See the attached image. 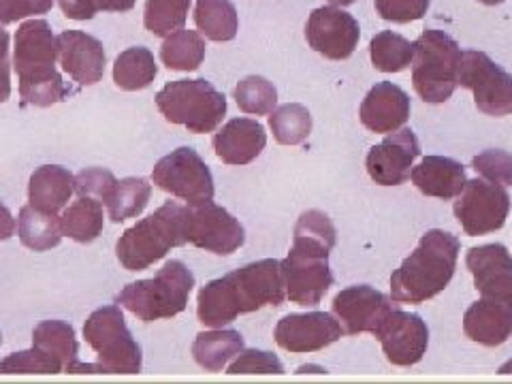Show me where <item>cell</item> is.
Listing matches in <instances>:
<instances>
[{
  "instance_id": "6da1fadb",
  "label": "cell",
  "mask_w": 512,
  "mask_h": 384,
  "mask_svg": "<svg viewBox=\"0 0 512 384\" xmlns=\"http://www.w3.org/2000/svg\"><path fill=\"white\" fill-rule=\"evenodd\" d=\"M286 299L282 265L276 259L256 261L205 284L199 291L197 314L210 329H222L239 314L265 306L278 308Z\"/></svg>"
},
{
  "instance_id": "7a4b0ae2",
  "label": "cell",
  "mask_w": 512,
  "mask_h": 384,
  "mask_svg": "<svg viewBox=\"0 0 512 384\" xmlns=\"http://www.w3.org/2000/svg\"><path fill=\"white\" fill-rule=\"evenodd\" d=\"M335 242L338 233L325 212L308 210L301 214L295 224L293 248L280 263L288 301L316 306L327 295L333 286L329 256Z\"/></svg>"
},
{
  "instance_id": "3957f363",
  "label": "cell",
  "mask_w": 512,
  "mask_h": 384,
  "mask_svg": "<svg viewBox=\"0 0 512 384\" xmlns=\"http://www.w3.org/2000/svg\"><path fill=\"white\" fill-rule=\"evenodd\" d=\"M459 250L457 235L442 229L427 231L414 252L393 271L391 299L419 306L440 295L455 276Z\"/></svg>"
},
{
  "instance_id": "277c9868",
  "label": "cell",
  "mask_w": 512,
  "mask_h": 384,
  "mask_svg": "<svg viewBox=\"0 0 512 384\" xmlns=\"http://www.w3.org/2000/svg\"><path fill=\"white\" fill-rule=\"evenodd\" d=\"M58 41L45 20L24 22L15 32L13 69L20 77V94L26 105L50 107L67 99V90L56 69Z\"/></svg>"
},
{
  "instance_id": "5b68a950",
  "label": "cell",
  "mask_w": 512,
  "mask_h": 384,
  "mask_svg": "<svg viewBox=\"0 0 512 384\" xmlns=\"http://www.w3.org/2000/svg\"><path fill=\"white\" fill-rule=\"evenodd\" d=\"M188 207L167 201L163 207L139 220L135 227L124 231L118 239V261L128 271H143L165 259L171 248H180L186 242Z\"/></svg>"
},
{
  "instance_id": "8992f818",
  "label": "cell",
  "mask_w": 512,
  "mask_h": 384,
  "mask_svg": "<svg viewBox=\"0 0 512 384\" xmlns=\"http://www.w3.org/2000/svg\"><path fill=\"white\" fill-rule=\"evenodd\" d=\"M195 286V276L182 261H169L150 280L126 284L116 303L133 312L143 323L173 318L186 310L188 297Z\"/></svg>"
},
{
  "instance_id": "52a82bcc",
  "label": "cell",
  "mask_w": 512,
  "mask_h": 384,
  "mask_svg": "<svg viewBox=\"0 0 512 384\" xmlns=\"http://www.w3.org/2000/svg\"><path fill=\"white\" fill-rule=\"evenodd\" d=\"M412 86L425 103H444L459 86V43L442 30L425 28L412 43Z\"/></svg>"
},
{
  "instance_id": "ba28073f",
  "label": "cell",
  "mask_w": 512,
  "mask_h": 384,
  "mask_svg": "<svg viewBox=\"0 0 512 384\" xmlns=\"http://www.w3.org/2000/svg\"><path fill=\"white\" fill-rule=\"evenodd\" d=\"M156 107L167 122L190 133H212L227 116V99L205 79H180L156 94Z\"/></svg>"
},
{
  "instance_id": "9c48e42d",
  "label": "cell",
  "mask_w": 512,
  "mask_h": 384,
  "mask_svg": "<svg viewBox=\"0 0 512 384\" xmlns=\"http://www.w3.org/2000/svg\"><path fill=\"white\" fill-rule=\"evenodd\" d=\"M84 338L99 355L96 372L99 374H139L143 365L141 346L133 340L126 327L124 314L118 306L94 310L86 325Z\"/></svg>"
},
{
  "instance_id": "30bf717a",
  "label": "cell",
  "mask_w": 512,
  "mask_h": 384,
  "mask_svg": "<svg viewBox=\"0 0 512 384\" xmlns=\"http://www.w3.org/2000/svg\"><path fill=\"white\" fill-rule=\"evenodd\" d=\"M152 182L188 205L210 203L216 195L210 167L192 148H178L160 158L152 171Z\"/></svg>"
},
{
  "instance_id": "8fae6325",
  "label": "cell",
  "mask_w": 512,
  "mask_h": 384,
  "mask_svg": "<svg viewBox=\"0 0 512 384\" xmlns=\"http://www.w3.org/2000/svg\"><path fill=\"white\" fill-rule=\"evenodd\" d=\"M459 86L472 90L478 111L493 118L512 114V75L483 52H461Z\"/></svg>"
},
{
  "instance_id": "7c38bea8",
  "label": "cell",
  "mask_w": 512,
  "mask_h": 384,
  "mask_svg": "<svg viewBox=\"0 0 512 384\" xmlns=\"http://www.w3.org/2000/svg\"><path fill=\"white\" fill-rule=\"evenodd\" d=\"M510 212V195L506 186L489 180H470L455 203V216L463 231L472 237L500 231Z\"/></svg>"
},
{
  "instance_id": "4fadbf2b",
  "label": "cell",
  "mask_w": 512,
  "mask_h": 384,
  "mask_svg": "<svg viewBox=\"0 0 512 384\" xmlns=\"http://www.w3.org/2000/svg\"><path fill=\"white\" fill-rule=\"evenodd\" d=\"M186 242L218 256L237 252L246 242V231L233 214L216 203L186 205Z\"/></svg>"
},
{
  "instance_id": "5bb4252c",
  "label": "cell",
  "mask_w": 512,
  "mask_h": 384,
  "mask_svg": "<svg viewBox=\"0 0 512 384\" xmlns=\"http://www.w3.org/2000/svg\"><path fill=\"white\" fill-rule=\"evenodd\" d=\"M306 39L314 52L329 60H346L355 54L361 28L350 13L338 7L314 9L306 24Z\"/></svg>"
},
{
  "instance_id": "9a60e30c",
  "label": "cell",
  "mask_w": 512,
  "mask_h": 384,
  "mask_svg": "<svg viewBox=\"0 0 512 384\" xmlns=\"http://www.w3.org/2000/svg\"><path fill=\"white\" fill-rule=\"evenodd\" d=\"M333 316L340 320L344 333L359 335V333H376L384 320L395 310L391 297L376 291L372 286H350L335 295Z\"/></svg>"
},
{
  "instance_id": "2e32d148",
  "label": "cell",
  "mask_w": 512,
  "mask_h": 384,
  "mask_svg": "<svg viewBox=\"0 0 512 384\" xmlns=\"http://www.w3.org/2000/svg\"><path fill=\"white\" fill-rule=\"evenodd\" d=\"M344 327L338 318L327 312L288 314L276 325L274 340L288 352H316L338 342Z\"/></svg>"
},
{
  "instance_id": "e0dca14e",
  "label": "cell",
  "mask_w": 512,
  "mask_h": 384,
  "mask_svg": "<svg viewBox=\"0 0 512 384\" xmlns=\"http://www.w3.org/2000/svg\"><path fill=\"white\" fill-rule=\"evenodd\" d=\"M374 335L382 344L387 359L399 367H410L419 363L425 357L429 344V329L425 320L397 308Z\"/></svg>"
},
{
  "instance_id": "ac0fdd59",
  "label": "cell",
  "mask_w": 512,
  "mask_h": 384,
  "mask_svg": "<svg viewBox=\"0 0 512 384\" xmlns=\"http://www.w3.org/2000/svg\"><path fill=\"white\" fill-rule=\"evenodd\" d=\"M421 154V143L410 128H399L378 146L367 152L365 167L380 186H399L410 178L414 158Z\"/></svg>"
},
{
  "instance_id": "d6986e66",
  "label": "cell",
  "mask_w": 512,
  "mask_h": 384,
  "mask_svg": "<svg viewBox=\"0 0 512 384\" xmlns=\"http://www.w3.org/2000/svg\"><path fill=\"white\" fill-rule=\"evenodd\" d=\"M58 58L62 69L69 73L73 82L82 86L99 84L105 75V47L99 39L86 35L82 30H64L56 37Z\"/></svg>"
},
{
  "instance_id": "ffe728a7",
  "label": "cell",
  "mask_w": 512,
  "mask_h": 384,
  "mask_svg": "<svg viewBox=\"0 0 512 384\" xmlns=\"http://www.w3.org/2000/svg\"><path fill=\"white\" fill-rule=\"evenodd\" d=\"M466 265L480 295L512 303V256L502 244L472 248L466 256Z\"/></svg>"
},
{
  "instance_id": "44dd1931",
  "label": "cell",
  "mask_w": 512,
  "mask_h": 384,
  "mask_svg": "<svg viewBox=\"0 0 512 384\" xmlns=\"http://www.w3.org/2000/svg\"><path fill=\"white\" fill-rule=\"evenodd\" d=\"M359 116L367 131L378 135L395 133L410 118V99L399 86L382 82L367 92L361 103Z\"/></svg>"
},
{
  "instance_id": "7402d4cb",
  "label": "cell",
  "mask_w": 512,
  "mask_h": 384,
  "mask_svg": "<svg viewBox=\"0 0 512 384\" xmlns=\"http://www.w3.org/2000/svg\"><path fill=\"white\" fill-rule=\"evenodd\" d=\"M463 331L476 344L489 348L500 346L512 338V303L480 299L463 314Z\"/></svg>"
},
{
  "instance_id": "603a6c76",
  "label": "cell",
  "mask_w": 512,
  "mask_h": 384,
  "mask_svg": "<svg viewBox=\"0 0 512 384\" xmlns=\"http://www.w3.org/2000/svg\"><path fill=\"white\" fill-rule=\"evenodd\" d=\"M265 146V128L248 118H235L214 135V150L222 163L227 165H248L261 156Z\"/></svg>"
},
{
  "instance_id": "cb8c5ba5",
  "label": "cell",
  "mask_w": 512,
  "mask_h": 384,
  "mask_svg": "<svg viewBox=\"0 0 512 384\" xmlns=\"http://www.w3.org/2000/svg\"><path fill=\"white\" fill-rule=\"evenodd\" d=\"M410 180L425 197H436L444 201H451L461 195L463 186L468 182L463 165L446 156H425L419 167H412Z\"/></svg>"
},
{
  "instance_id": "d4e9b609",
  "label": "cell",
  "mask_w": 512,
  "mask_h": 384,
  "mask_svg": "<svg viewBox=\"0 0 512 384\" xmlns=\"http://www.w3.org/2000/svg\"><path fill=\"white\" fill-rule=\"evenodd\" d=\"M75 192V175L58 165H43L30 175L28 201L39 212L56 214L69 205Z\"/></svg>"
},
{
  "instance_id": "484cf974",
  "label": "cell",
  "mask_w": 512,
  "mask_h": 384,
  "mask_svg": "<svg viewBox=\"0 0 512 384\" xmlns=\"http://www.w3.org/2000/svg\"><path fill=\"white\" fill-rule=\"evenodd\" d=\"M244 350V338L233 329H212L197 335L192 344V357L207 372H220L224 365Z\"/></svg>"
},
{
  "instance_id": "4316f807",
  "label": "cell",
  "mask_w": 512,
  "mask_h": 384,
  "mask_svg": "<svg viewBox=\"0 0 512 384\" xmlns=\"http://www.w3.org/2000/svg\"><path fill=\"white\" fill-rule=\"evenodd\" d=\"M103 227V203L88 197H79L60 216L62 235L75 239L79 244H92L103 233Z\"/></svg>"
},
{
  "instance_id": "83f0119b",
  "label": "cell",
  "mask_w": 512,
  "mask_h": 384,
  "mask_svg": "<svg viewBox=\"0 0 512 384\" xmlns=\"http://www.w3.org/2000/svg\"><path fill=\"white\" fill-rule=\"evenodd\" d=\"M160 60L169 71H197L205 60V39L197 30H175L160 47Z\"/></svg>"
},
{
  "instance_id": "f1b7e54d",
  "label": "cell",
  "mask_w": 512,
  "mask_h": 384,
  "mask_svg": "<svg viewBox=\"0 0 512 384\" xmlns=\"http://www.w3.org/2000/svg\"><path fill=\"white\" fill-rule=\"evenodd\" d=\"M195 24L210 41H233L237 37V9L231 0H197Z\"/></svg>"
},
{
  "instance_id": "f546056e",
  "label": "cell",
  "mask_w": 512,
  "mask_h": 384,
  "mask_svg": "<svg viewBox=\"0 0 512 384\" xmlns=\"http://www.w3.org/2000/svg\"><path fill=\"white\" fill-rule=\"evenodd\" d=\"M156 73V60L148 47H128L114 64V82L126 92L148 88L156 79Z\"/></svg>"
},
{
  "instance_id": "4dcf8cb0",
  "label": "cell",
  "mask_w": 512,
  "mask_h": 384,
  "mask_svg": "<svg viewBox=\"0 0 512 384\" xmlns=\"http://www.w3.org/2000/svg\"><path fill=\"white\" fill-rule=\"evenodd\" d=\"M18 235H20V242L30 250L35 252L52 250L60 244L62 239L60 218L56 214H45L35 210L32 205H26L20 210Z\"/></svg>"
},
{
  "instance_id": "1f68e13d",
  "label": "cell",
  "mask_w": 512,
  "mask_h": 384,
  "mask_svg": "<svg viewBox=\"0 0 512 384\" xmlns=\"http://www.w3.org/2000/svg\"><path fill=\"white\" fill-rule=\"evenodd\" d=\"M152 184L143 178H124L116 182L107 199V212L111 222H124L139 216L150 201Z\"/></svg>"
},
{
  "instance_id": "d6a6232c",
  "label": "cell",
  "mask_w": 512,
  "mask_h": 384,
  "mask_svg": "<svg viewBox=\"0 0 512 384\" xmlns=\"http://www.w3.org/2000/svg\"><path fill=\"white\" fill-rule=\"evenodd\" d=\"M32 344L58 357L64 363V370H67L71 363L79 361L75 329L67 323H62V320H43V323H39L35 331H32Z\"/></svg>"
},
{
  "instance_id": "836d02e7",
  "label": "cell",
  "mask_w": 512,
  "mask_h": 384,
  "mask_svg": "<svg viewBox=\"0 0 512 384\" xmlns=\"http://www.w3.org/2000/svg\"><path fill=\"white\" fill-rule=\"evenodd\" d=\"M269 128L282 146H299L312 133V116L303 105L286 103L271 111Z\"/></svg>"
},
{
  "instance_id": "e575fe53",
  "label": "cell",
  "mask_w": 512,
  "mask_h": 384,
  "mask_svg": "<svg viewBox=\"0 0 512 384\" xmlns=\"http://www.w3.org/2000/svg\"><path fill=\"white\" fill-rule=\"evenodd\" d=\"M370 56H372V64L378 71L399 73L412 64L414 47L406 37L397 35V32H391V30H384L372 39Z\"/></svg>"
},
{
  "instance_id": "d590c367",
  "label": "cell",
  "mask_w": 512,
  "mask_h": 384,
  "mask_svg": "<svg viewBox=\"0 0 512 384\" xmlns=\"http://www.w3.org/2000/svg\"><path fill=\"white\" fill-rule=\"evenodd\" d=\"M192 0H148L143 13V26L154 37H167L184 28Z\"/></svg>"
},
{
  "instance_id": "8d00e7d4",
  "label": "cell",
  "mask_w": 512,
  "mask_h": 384,
  "mask_svg": "<svg viewBox=\"0 0 512 384\" xmlns=\"http://www.w3.org/2000/svg\"><path fill=\"white\" fill-rule=\"evenodd\" d=\"M237 107L250 116H265L274 111L278 103V90L261 75H250L235 88Z\"/></svg>"
},
{
  "instance_id": "74e56055",
  "label": "cell",
  "mask_w": 512,
  "mask_h": 384,
  "mask_svg": "<svg viewBox=\"0 0 512 384\" xmlns=\"http://www.w3.org/2000/svg\"><path fill=\"white\" fill-rule=\"evenodd\" d=\"M64 363L32 344L30 350L13 352L7 359L0 361V374H60Z\"/></svg>"
},
{
  "instance_id": "f35d334b",
  "label": "cell",
  "mask_w": 512,
  "mask_h": 384,
  "mask_svg": "<svg viewBox=\"0 0 512 384\" xmlns=\"http://www.w3.org/2000/svg\"><path fill=\"white\" fill-rule=\"evenodd\" d=\"M62 13L69 20H92L96 13H126L131 11L137 0H58Z\"/></svg>"
},
{
  "instance_id": "ab89813d",
  "label": "cell",
  "mask_w": 512,
  "mask_h": 384,
  "mask_svg": "<svg viewBox=\"0 0 512 384\" xmlns=\"http://www.w3.org/2000/svg\"><path fill=\"white\" fill-rule=\"evenodd\" d=\"M472 167L483 180L500 186H512V154L504 150H487L474 156Z\"/></svg>"
},
{
  "instance_id": "60d3db41",
  "label": "cell",
  "mask_w": 512,
  "mask_h": 384,
  "mask_svg": "<svg viewBox=\"0 0 512 384\" xmlns=\"http://www.w3.org/2000/svg\"><path fill=\"white\" fill-rule=\"evenodd\" d=\"M116 182L118 180L114 178V173L111 171L101 167H90L75 175V192L79 197H88L99 203H107Z\"/></svg>"
},
{
  "instance_id": "b9f144b4",
  "label": "cell",
  "mask_w": 512,
  "mask_h": 384,
  "mask_svg": "<svg viewBox=\"0 0 512 384\" xmlns=\"http://www.w3.org/2000/svg\"><path fill=\"white\" fill-rule=\"evenodd\" d=\"M284 365L274 352H263L256 348L242 350L229 365V374H282Z\"/></svg>"
},
{
  "instance_id": "7bdbcfd3",
  "label": "cell",
  "mask_w": 512,
  "mask_h": 384,
  "mask_svg": "<svg viewBox=\"0 0 512 384\" xmlns=\"http://www.w3.org/2000/svg\"><path fill=\"white\" fill-rule=\"evenodd\" d=\"M382 20L395 24H410L425 18L431 0H374Z\"/></svg>"
},
{
  "instance_id": "ee69618b",
  "label": "cell",
  "mask_w": 512,
  "mask_h": 384,
  "mask_svg": "<svg viewBox=\"0 0 512 384\" xmlns=\"http://www.w3.org/2000/svg\"><path fill=\"white\" fill-rule=\"evenodd\" d=\"M54 0H0V26L52 11Z\"/></svg>"
},
{
  "instance_id": "f6af8a7d",
  "label": "cell",
  "mask_w": 512,
  "mask_h": 384,
  "mask_svg": "<svg viewBox=\"0 0 512 384\" xmlns=\"http://www.w3.org/2000/svg\"><path fill=\"white\" fill-rule=\"evenodd\" d=\"M11 96V60H9V35L5 26H0V103Z\"/></svg>"
},
{
  "instance_id": "bcb514c9",
  "label": "cell",
  "mask_w": 512,
  "mask_h": 384,
  "mask_svg": "<svg viewBox=\"0 0 512 384\" xmlns=\"http://www.w3.org/2000/svg\"><path fill=\"white\" fill-rule=\"evenodd\" d=\"M18 231V222L11 216V212L7 210V205L0 201V242H5V239H11Z\"/></svg>"
},
{
  "instance_id": "7dc6e473",
  "label": "cell",
  "mask_w": 512,
  "mask_h": 384,
  "mask_svg": "<svg viewBox=\"0 0 512 384\" xmlns=\"http://www.w3.org/2000/svg\"><path fill=\"white\" fill-rule=\"evenodd\" d=\"M327 3L333 7H350V5H355L357 0H327Z\"/></svg>"
},
{
  "instance_id": "c3c4849f",
  "label": "cell",
  "mask_w": 512,
  "mask_h": 384,
  "mask_svg": "<svg viewBox=\"0 0 512 384\" xmlns=\"http://www.w3.org/2000/svg\"><path fill=\"white\" fill-rule=\"evenodd\" d=\"M308 372H318V374H327V370H323V367H314V365H306L301 367L299 374H308Z\"/></svg>"
},
{
  "instance_id": "681fc988",
  "label": "cell",
  "mask_w": 512,
  "mask_h": 384,
  "mask_svg": "<svg viewBox=\"0 0 512 384\" xmlns=\"http://www.w3.org/2000/svg\"><path fill=\"white\" fill-rule=\"evenodd\" d=\"M478 3H483V5H487V7H495V5H502L504 0H478Z\"/></svg>"
},
{
  "instance_id": "f907efd6",
  "label": "cell",
  "mask_w": 512,
  "mask_h": 384,
  "mask_svg": "<svg viewBox=\"0 0 512 384\" xmlns=\"http://www.w3.org/2000/svg\"><path fill=\"white\" fill-rule=\"evenodd\" d=\"M500 374H512V359L500 367Z\"/></svg>"
},
{
  "instance_id": "816d5d0a",
  "label": "cell",
  "mask_w": 512,
  "mask_h": 384,
  "mask_svg": "<svg viewBox=\"0 0 512 384\" xmlns=\"http://www.w3.org/2000/svg\"><path fill=\"white\" fill-rule=\"evenodd\" d=\"M0 346H3V333H0Z\"/></svg>"
}]
</instances>
